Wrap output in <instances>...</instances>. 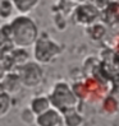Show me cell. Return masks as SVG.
I'll list each match as a JSON object with an SVG mask.
<instances>
[{
	"label": "cell",
	"mask_w": 119,
	"mask_h": 126,
	"mask_svg": "<svg viewBox=\"0 0 119 126\" xmlns=\"http://www.w3.org/2000/svg\"><path fill=\"white\" fill-rule=\"evenodd\" d=\"M50 108H51L50 99L49 97H45V95H37L29 102V111L32 112V115H35V117L46 112Z\"/></svg>",
	"instance_id": "cell-6"
},
{
	"label": "cell",
	"mask_w": 119,
	"mask_h": 126,
	"mask_svg": "<svg viewBox=\"0 0 119 126\" xmlns=\"http://www.w3.org/2000/svg\"><path fill=\"white\" fill-rule=\"evenodd\" d=\"M10 1L14 6V10H17L19 16H27L39 4V0H10Z\"/></svg>",
	"instance_id": "cell-8"
},
{
	"label": "cell",
	"mask_w": 119,
	"mask_h": 126,
	"mask_svg": "<svg viewBox=\"0 0 119 126\" xmlns=\"http://www.w3.org/2000/svg\"><path fill=\"white\" fill-rule=\"evenodd\" d=\"M0 20H1V18H0ZM0 27H1V26H0Z\"/></svg>",
	"instance_id": "cell-13"
},
{
	"label": "cell",
	"mask_w": 119,
	"mask_h": 126,
	"mask_svg": "<svg viewBox=\"0 0 119 126\" xmlns=\"http://www.w3.org/2000/svg\"><path fill=\"white\" fill-rule=\"evenodd\" d=\"M62 122V116L58 110L51 107L46 112L35 117L36 126H59Z\"/></svg>",
	"instance_id": "cell-5"
},
{
	"label": "cell",
	"mask_w": 119,
	"mask_h": 126,
	"mask_svg": "<svg viewBox=\"0 0 119 126\" xmlns=\"http://www.w3.org/2000/svg\"><path fill=\"white\" fill-rule=\"evenodd\" d=\"M12 108V97L8 93H0V118L5 117Z\"/></svg>",
	"instance_id": "cell-9"
},
{
	"label": "cell",
	"mask_w": 119,
	"mask_h": 126,
	"mask_svg": "<svg viewBox=\"0 0 119 126\" xmlns=\"http://www.w3.org/2000/svg\"><path fill=\"white\" fill-rule=\"evenodd\" d=\"M13 9H14V6L10 0H1V3H0V18L8 19L12 16Z\"/></svg>",
	"instance_id": "cell-10"
},
{
	"label": "cell",
	"mask_w": 119,
	"mask_h": 126,
	"mask_svg": "<svg viewBox=\"0 0 119 126\" xmlns=\"http://www.w3.org/2000/svg\"><path fill=\"white\" fill-rule=\"evenodd\" d=\"M49 99L51 103V107L58 110L59 112L71 111L72 106L74 105V101H76L68 84L63 83V81H59L54 85V89L51 92Z\"/></svg>",
	"instance_id": "cell-2"
},
{
	"label": "cell",
	"mask_w": 119,
	"mask_h": 126,
	"mask_svg": "<svg viewBox=\"0 0 119 126\" xmlns=\"http://www.w3.org/2000/svg\"><path fill=\"white\" fill-rule=\"evenodd\" d=\"M12 46L27 48L36 43L39 38V29L33 19L27 16H18L13 18L9 24H5Z\"/></svg>",
	"instance_id": "cell-1"
},
{
	"label": "cell",
	"mask_w": 119,
	"mask_h": 126,
	"mask_svg": "<svg viewBox=\"0 0 119 126\" xmlns=\"http://www.w3.org/2000/svg\"><path fill=\"white\" fill-rule=\"evenodd\" d=\"M65 116H64V121H65V125L67 126H78L81 124V118L78 115H76L74 112H71V111H67L64 112Z\"/></svg>",
	"instance_id": "cell-11"
},
{
	"label": "cell",
	"mask_w": 119,
	"mask_h": 126,
	"mask_svg": "<svg viewBox=\"0 0 119 126\" xmlns=\"http://www.w3.org/2000/svg\"><path fill=\"white\" fill-rule=\"evenodd\" d=\"M8 73H9L8 66H6L3 56H0V81H3V79L5 78V75H6Z\"/></svg>",
	"instance_id": "cell-12"
},
{
	"label": "cell",
	"mask_w": 119,
	"mask_h": 126,
	"mask_svg": "<svg viewBox=\"0 0 119 126\" xmlns=\"http://www.w3.org/2000/svg\"><path fill=\"white\" fill-rule=\"evenodd\" d=\"M3 85L5 88V92L8 94H13L18 92V89L21 88L22 83H21V79L18 77L17 71H9L8 74L5 75V78L3 79Z\"/></svg>",
	"instance_id": "cell-7"
},
{
	"label": "cell",
	"mask_w": 119,
	"mask_h": 126,
	"mask_svg": "<svg viewBox=\"0 0 119 126\" xmlns=\"http://www.w3.org/2000/svg\"><path fill=\"white\" fill-rule=\"evenodd\" d=\"M17 74L21 79V83L26 88H35L42 81L44 71L40 64L37 63H27L17 69Z\"/></svg>",
	"instance_id": "cell-4"
},
{
	"label": "cell",
	"mask_w": 119,
	"mask_h": 126,
	"mask_svg": "<svg viewBox=\"0 0 119 126\" xmlns=\"http://www.w3.org/2000/svg\"><path fill=\"white\" fill-rule=\"evenodd\" d=\"M33 46V57L37 64H49L60 52L59 45L48 37H39Z\"/></svg>",
	"instance_id": "cell-3"
}]
</instances>
